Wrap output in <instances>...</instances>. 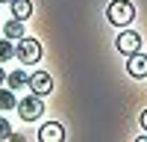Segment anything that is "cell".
Here are the masks:
<instances>
[{"mask_svg": "<svg viewBox=\"0 0 147 142\" xmlns=\"http://www.w3.org/2000/svg\"><path fill=\"white\" fill-rule=\"evenodd\" d=\"M106 18L115 24V27H129L132 18H136V6L129 0H112L106 6Z\"/></svg>", "mask_w": 147, "mask_h": 142, "instance_id": "1", "label": "cell"}, {"mask_svg": "<svg viewBox=\"0 0 147 142\" xmlns=\"http://www.w3.org/2000/svg\"><path fill=\"white\" fill-rule=\"evenodd\" d=\"M44 113V101H41V95H30V98H21L18 101V115L24 118V122H38Z\"/></svg>", "mask_w": 147, "mask_h": 142, "instance_id": "2", "label": "cell"}, {"mask_svg": "<svg viewBox=\"0 0 147 142\" xmlns=\"http://www.w3.org/2000/svg\"><path fill=\"white\" fill-rule=\"evenodd\" d=\"M15 56L21 59L24 65H32V62H38L41 59V44L35 42V39H18V47H15Z\"/></svg>", "mask_w": 147, "mask_h": 142, "instance_id": "3", "label": "cell"}, {"mask_svg": "<svg viewBox=\"0 0 147 142\" xmlns=\"http://www.w3.org/2000/svg\"><path fill=\"white\" fill-rule=\"evenodd\" d=\"M118 51L124 53V56H129V53H136V51H141V36L138 33H132V30H124L118 36Z\"/></svg>", "mask_w": 147, "mask_h": 142, "instance_id": "4", "label": "cell"}, {"mask_svg": "<svg viewBox=\"0 0 147 142\" xmlns=\"http://www.w3.org/2000/svg\"><path fill=\"white\" fill-rule=\"evenodd\" d=\"M127 71H129V77H136V80L147 77V53H141V51L129 53L127 56Z\"/></svg>", "mask_w": 147, "mask_h": 142, "instance_id": "5", "label": "cell"}, {"mask_svg": "<svg viewBox=\"0 0 147 142\" xmlns=\"http://www.w3.org/2000/svg\"><path fill=\"white\" fill-rule=\"evenodd\" d=\"M30 89H32L35 95H50L53 77L47 74V71H35V74H30Z\"/></svg>", "mask_w": 147, "mask_h": 142, "instance_id": "6", "label": "cell"}, {"mask_svg": "<svg viewBox=\"0 0 147 142\" xmlns=\"http://www.w3.org/2000/svg\"><path fill=\"white\" fill-rule=\"evenodd\" d=\"M38 139L41 142H59V139H65V127L59 124V122H47L38 130Z\"/></svg>", "mask_w": 147, "mask_h": 142, "instance_id": "7", "label": "cell"}, {"mask_svg": "<svg viewBox=\"0 0 147 142\" xmlns=\"http://www.w3.org/2000/svg\"><path fill=\"white\" fill-rule=\"evenodd\" d=\"M3 36L12 39V42H15V39H24V21L12 15V21H6V27H3Z\"/></svg>", "mask_w": 147, "mask_h": 142, "instance_id": "8", "label": "cell"}, {"mask_svg": "<svg viewBox=\"0 0 147 142\" xmlns=\"http://www.w3.org/2000/svg\"><path fill=\"white\" fill-rule=\"evenodd\" d=\"M6 80H9V89H24V86H30V74H27V71H9V74H6Z\"/></svg>", "mask_w": 147, "mask_h": 142, "instance_id": "9", "label": "cell"}, {"mask_svg": "<svg viewBox=\"0 0 147 142\" xmlns=\"http://www.w3.org/2000/svg\"><path fill=\"white\" fill-rule=\"evenodd\" d=\"M12 15H15V18H30L32 15V3H30V0H12Z\"/></svg>", "mask_w": 147, "mask_h": 142, "instance_id": "10", "label": "cell"}, {"mask_svg": "<svg viewBox=\"0 0 147 142\" xmlns=\"http://www.w3.org/2000/svg\"><path fill=\"white\" fill-rule=\"evenodd\" d=\"M0 110H18L15 89H0Z\"/></svg>", "mask_w": 147, "mask_h": 142, "instance_id": "11", "label": "cell"}, {"mask_svg": "<svg viewBox=\"0 0 147 142\" xmlns=\"http://www.w3.org/2000/svg\"><path fill=\"white\" fill-rule=\"evenodd\" d=\"M15 56V44H12V39H0V62H6V59Z\"/></svg>", "mask_w": 147, "mask_h": 142, "instance_id": "12", "label": "cell"}, {"mask_svg": "<svg viewBox=\"0 0 147 142\" xmlns=\"http://www.w3.org/2000/svg\"><path fill=\"white\" fill-rule=\"evenodd\" d=\"M9 136H12V127H9V122H6V118L0 115V139H9Z\"/></svg>", "mask_w": 147, "mask_h": 142, "instance_id": "13", "label": "cell"}, {"mask_svg": "<svg viewBox=\"0 0 147 142\" xmlns=\"http://www.w3.org/2000/svg\"><path fill=\"white\" fill-rule=\"evenodd\" d=\"M141 124H144V130H147V110L141 113Z\"/></svg>", "mask_w": 147, "mask_h": 142, "instance_id": "14", "label": "cell"}, {"mask_svg": "<svg viewBox=\"0 0 147 142\" xmlns=\"http://www.w3.org/2000/svg\"><path fill=\"white\" fill-rule=\"evenodd\" d=\"M3 83H6V71L0 68V86H3Z\"/></svg>", "mask_w": 147, "mask_h": 142, "instance_id": "15", "label": "cell"}, {"mask_svg": "<svg viewBox=\"0 0 147 142\" xmlns=\"http://www.w3.org/2000/svg\"><path fill=\"white\" fill-rule=\"evenodd\" d=\"M0 3H12V0H0Z\"/></svg>", "mask_w": 147, "mask_h": 142, "instance_id": "16", "label": "cell"}]
</instances>
